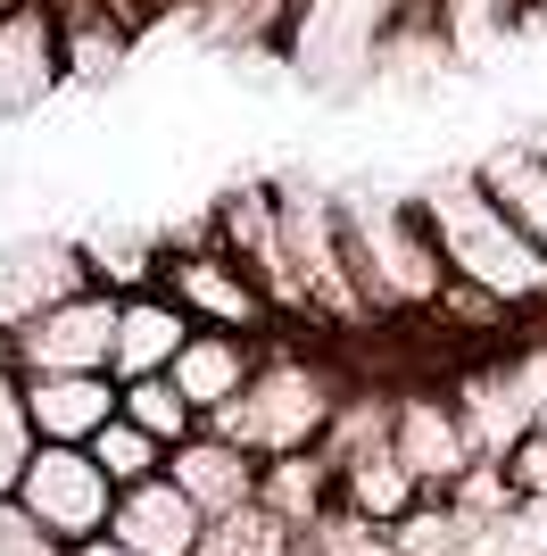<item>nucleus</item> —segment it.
Wrapping results in <instances>:
<instances>
[{
    "instance_id": "f03ea898",
    "label": "nucleus",
    "mask_w": 547,
    "mask_h": 556,
    "mask_svg": "<svg viewBox=\"0 0 547 556\" xmlns=\"http://www.w3.org/2000/svg\"><path fill=\"white\" fill-rule=\"evenodd\" d=\"M348 399H357V382H348L323 349H298L291 332H274L266 357H257V374H250V391L216 416V432L241 441L250 457H291V448L332 441V424H341Z\"/></svg>"
},
{
    "instance_id": "5701e85b",
    "label": "nucleus",
    "mask_w": 547,
    "mask_h": 556,
    "mask_svg": "<svg viewBox=\"0 0 547 556\" xmlns=\"http://www.w3.org/2000/svg\"><path fill=\"white\" fill-rule=\"evenodd\" d=\"M506 34H523V0H448V9H440V42H448V59H465V67H473L489 42H506Z\"/></svg>"
},
{
    "instance_id": "f8f14e48",
    "label": "nucleus",
    "mask_w": 547,
    "mask_h": 556,
    "mask_svg": "<svg viewBox=\"0 0 547 556\" xmlns=\"http://www.w3.org/2000/svg\"><path fill=\"white\" fill-rule=\"evenodd\" d=\"M257 473H266V457H250L241 441H225L216 424H200L191 441L166 448V482H175L200 515H232V507H250V498H257Z\"/></svg>"
},
{
    "instance_id": "7ed1b4c3",
    "label": "nucleus",
    "mask_w": 547,
    "mask_h": 556,
    "mask_svg": "<svg viewBox=\"0 0 547 556\" xmlns=\"http://www.w3.org/2000/svg\"><path fill=\"white\" fill-rule=\"evenodd\" d=\"M348 225V257H357V282L382 325H423L448 291V257H440V232L423 216V200H382V191H357L341 200Z\"/></svg>"
},
{
    "instance_id": "c85d7f7f",
    "label": "nucleus",
    "mask_w": 547,
    "mask_h": 556,
    "mask_svg": "<svg viewBox=\"0 0 547 556\" xmlns=\"http://www.w3.org/2000/svg\"><path fill=\"white\" fill-rule=\"evenodd\" d=\"M0 556H67V548H59V540H50L17 498H0Z\"/></svg>"
},
{
    "instance_id": "39448f33",
    "label": "nucleus",
    "mask_w": 547,
    "mask_h": 556,
    "mask_svg": "<svg viewBox=\"0 0 547 556\" xmlns=\"http://www.w3.org/2000/svg\"><path fill=\"white\" fill-rule=\"evenodd\" d=\"M158 282L182 300V316L207 325V332H257V341H274V325H282L274 300L257 291V275L216 241V225L166 241V250H158Z\"/></svg>"
},
{
    "instance_id": "dca6fc26",
    "label": "nucleus",
    "mask_w": 547,
    "mask_h": 556,
    "mask_svg": "<svg viewBox=\"0 0 547 556\" xmlns=\"http://www.w3.org/2000/svg\"><path fill=\"white\" fill-rule=\"evenodd\" d=\"M257 357H266V341H257V332H207V325H200L191 341L175 349V366H166V374H175V391L191 399V407H200L207 424H216V416L232 407V399L250 391Z\"/></svg>"
},
{
    "instance_id": "bb28decb",
    "label": "nucleus",
    "mask_w": 547,
    "mask_h": 556,
    "mask_svg": "<svg viewBox=\"0 0 547 556\" xmlns=\"http://www.w3.org/2000/svg\"><path fill=\"white\" fill-rule=\"evenodd\" d=\"M25 457H34V424H25V382H17V366H0V498L17 490Z\"/></svg>"
},
{
    "instance_id": "cd10ccee",
    "label": "nucleus",
    "mask_w": 547,
    "mask_h": 556,
    "mask_svg": "<svg viewBox=\"0 0 547 556\" xmlns=\"http://www.w3.org/2000/svg\"><path fill=\"white\" fill-rule=\"evenodd\" d=\"M506 490H514V507H547V424H531L506 448Z\"/></svg>"
},
{
    "instance_id": "a878e982",
    "label": "nucleus",
    "mask_w": 547,
    "mask_h": 556,
    "mask_svg": "<svg viewBox=\"0 0 547 556\" xmlns=\"http://www.w3.org/2000/svg\"><path fill=\"white\" fill-rule=\"evenodd\" d=\"M291 9L298 0H200L207 34H225V42H282Z\"/></svg>"
},
{
    "instance_id": "7c9ffc66",
    "label": "nucleus",
    "mask_w": 547,
    "mask_h": 556,
    "mask_svg": "<svg viewBox=\"0 0 547 556\" xmlns=\"http://www.w3.org/2000/svg\"><path fill=\"white\" fill-rule=\"evenodd\" d=\"M67 556H133V548H125V540H109V532H100V540H75Z\"/></svg>"
},
{
    "instance_id": "6ab92c4d",
    "label": "nucleus",
    "mask_w": 547,
    "mask_h": 556,
    "mask_svg": "<svg viewBox=\"0 0 547 556\" xmlns=\"http://www.w3.org/2000/svg\"><path fill=\"white\" fill-rule=\"evenodd\" d=\"M257 498H266V507L282 515L298 540H316L323 523L341 515V473H332V457H323V448H291V457H266Z\"/></svg>"
},
{
    "instance_id": "1a4fd4ad",
    "label": "nucleus",
    "mask_w": 547,
    "mask_h": 556,
    "mask_svg": "<svg viewBox=\"0 0 547 556\" xmlns=\"http://www.w3.org/2000/svg\"><path fill=\"white\" fill-rule=\"evenodd\" d=\"M207 225H216V241L257 275V291L274 300V316H282V325H307V300H298V275H291V232H282V191L241 184V191H225V200L207 208Z\"/></svg>"
},
{
    "instance_id": "f3484780",
    "label": "nucleus",
    "mask_w": 547,
    "mask_h": 556,
    "mask_svg": "<svg viewBox=\"0 0 547 556\" xmlns=\"http://www.w3.org/2000/svg\"><path fill=\"white\" fill-rule=\"evenodd\" d=\"M191 316H182V300L166 291V282H141V291H125L116 300V382H141V374H166L175 366V349L191 341Z\"/></svg>"
},
{
    "instance_id": "473e14b6",
    "label": "nucleus",
    "mask_w": 547,
    "mask_h": 556,
    "mask_svg": "<svg viewBox=\"0 0 547 556\" xmlns=\"http://www.w3.org/2000/svg\"><path fill=\"white\" fill-rule=\"evenodd\" d=\"M141 9H150V17H166V9H182V0H141Z\"/></svg>"
},
{
    "instance_id": "4468645a",
    "label": "nucleus",
    "mask_w": 547,
    "mask_h": 556,
    "mask_svg": "<svg viewBox=\"0 0 547 556\" xmlns=\"http://www.w3.org/2000/svg\"><path fill=\"white\" fill-rule=\"evenodd\" d=\"M109 540H125L133 556H200L207 540V515L182 498L166 473H150V482L116 490V515H109Z\"/></svg>"
},
{
    "instance_id": "9d476101",
    "label": "nucleus",
    "mask_w": 547,
    "mask_h": 556,
    "mask_svg": "<svg viewBox=\"0 0 547 556\" xmlns=\"http://www.w3.org/2000/svg\"><path fill=\"white\" fill-rule=\"evenodd\" d=\"M390 448L407 457V473L432 498H448L465 473H473V432H465V416H456L448 382H407V391H390Z\"/></svg>"
},
{
    "instance_id": "f257e3e1",
    "label": "nucleus",
    "mask_w": 547,
    "mask_h": 556,
    "mask_svg": "<svg viewBox=\"0 0 547 556\" xmlns=\"http://www.w3.org/2000/svg\"><path fill=\"white\" fill-rule=\"evenodd\" d=\"M415 200H423V216H432L440 257H448L456 282H473V291L506 300L514 316H547V250L498 208V200H489V191H481L473 166H465V175L423 184Z\"/></svg>"
},
{
    "instance_id": "423d86ee",
    "label": "nucleus",
    "mask_w": 547,
    "mask_h": 556,
    "mask_svg": "<svg viewBox=\"0 0 547 556\" xmlns=\"http://www.w3.org/2000/svg\"><path fill=\"white\" fill-rule=\"evenodd\" d=\"M407 34V0H298L282 25V50L298 59V75L316 84H348Z\"/></svg>"
},
{
    "instance_id": "2eb2a0df",
    "label": "nucleus",
    "mask_w": 547,
    "mask_h": 556,
    "mask_svg": "<svg viewBox=\"0 0 547 556\" xmlns=\"http://www.w3.org/2000/svg\"><path fill=\"white\" fill-rule=\"evenodd\" d=\"M448 399H456V416H465V432H473L481 465H506V448L531 432V407H523V391H514V374H506V349L473 357V366L448 382Z\"/></svg>"
},
{
    "instance_id": "2f4dec72",
    "label": "nucleus",
    "mask_w": 547,
    "mask_h": 556,
    "mask_svg": "<svg viewBox=\"0 0 547 556\" xmlns=\"http://www.w3.org/2000/svg\"><path fill=\"white\" fill-rule=\"evenodd\" d=\"M523 34H539V42H547V0H523Z\"/></svg>"
},
{
    "instance_id": "0eeeda50",
    "label": "nucleus",
    "mask_w": 547,
    "mask_h": 556,
    "mask_svg": "<svg viewBox=\"0 0 547 556\" xmlns=\"http://www.w3.org/2000/svg\"><path fill=\"white\" fill-rule=\"evenodd\" d=\"M34 523H42L59 548H75V540H100L116 515V482L109 465L91 457V448H67V441H34V457H25L17 490H9Z\"/></svg>"
},
{
    "instance_id": "b1692460",
    "label": "nucleus",
    "mask_w": 547,
    "mask_h": 556,
    "mask_svg": "<svg viewBox=\"0 0 547 556\" xmlns=\"http://www.w3.org/2000/svg\"><path fill=\"white\" fill-rule=\"evenodd\" d=\"M91 457L109 465V482H116V490H133V482H150V473H166V441H158V432H141V424L125 416V407H116V416L100 424Z\"/></svg>"
},
{
    "instance_id": "6e6552de",
    "label": "nucleus",
    "mask_w": 547,
    "mask_h": 556,
    "mask_svg": "<svg viewBox=\"0 0 547 556\" xmlns=\"http://www.w3.org/2000/svg\"><path fill=\"white\" fill-rule=\"evenodd\" d=\"M116 300L125 291L91 282L75 300L9 325V366L17 374H116Z\"/></svg>"
},
{
    "instance_id": "20e7f679",
    "label": "nucleus",
    "mask_w": 547,
    "mask_h": 556,
    "mask_svg": "<svg viewBox=\"0 0 547 556\" xmlns=\"http://www.w3.org/2000/svg\"><path fill=\"white\" fill-rule=\"evenodd\" d=\"M282 232H291V275H298V300H307V332L348 341V332L382 325L357 282V257H348L341 200H323L316 184H282Z\"/></svg>"
},
{
    "instance_id": "393cba45",
    "label": "nucleus",
    "mask_w": 547,
    "mask_h": 556,
    "mask_svg": "<svg viewBox=\"0 0 547 556\" xmlns=\"http://www.w3.org/2000/svg\"><path fill=\"white\" fill-rule=\"evenodd\" d=\"M125 416L141 424V432H158L166 448L175 441H191V432H200V407H191V399L175 391V374H141V382H125Z\"/></svg>"
},
{
    "instance_id": "412c9836",
    "label": "nucleus",
    "mask_w": 547,
    "mask_h": 556,
    "mask_svg": "<svg viewBox=\"0 0 547 556\" xmlns=\"http://www.w3.org/2000/svg\"><path fill=\"white\" fill-rule=\"evenodd\" d=\"M50 17H59V9H50ZM59 50H67V75L100 84V75H116L125 59H133V25H116L109 0H84V9L59 17Z\"/></svg>"
},
{
    "instance_id": "c756f323",
    "label": "nucleus",
    "mask_w": 547,
    "mask_h": 556,
    "mask_svg": "<svg viewBox=\"0 0 547 556\" xmlns=\"http://www.w3.org/2000/svg\"><path fill=\"white\" fill-rule=\"evenodd\" d=\"M440 9L448 0H407V34H440Z\"/></svg>"
},
{
    "instance_id": "4be33fe9",
    "label": "nucleus",
    "mask_w": 547,
    "mask_h": 556,
    "mask_svg": "<svg viewBox=\"0 0 547 556\" xmlns=\"http://www.w3.org/2000/svg\"><path fill=\"white\" fill-rule=\"evenodd\" d=\"M298 548L307 540L266 498H250V507H232V515H207V540H200V556H298Z\"/></svg>"
},
{
    "instance_id": "aec40b11",
    "label": "nucleus",
    "mask_w": 547,
    "mask_h": 556,
    "mask_svg": "<svg viewBox=\"0 0 547 556\" xmlns=\"http://www.w3.org/2000/svg\"><path fill=\"white\" fill-rule=\"evenodd\" d=\"M473 175H481V191L547 250V150L539 141H506V150H489Z\"/></svg>"
},
{
    "instance_id": "ddd939ff",
    "label": "nucleus",
    "mask_w": 547,
    "mask_h": 556,
    "mask_svg": "<svg viewBox=\"0 0 547 556\" xmlns=\"http://www.w3.org/2000/svg\"><path fill=\"white\" fill-rule=\"evenodd\" d=\"M17 382H25V424H34V441L91 448L100 424L125 407V382H116V374H17Z\"/></svg>"
},
{
    "instance_id": "a211bd4d",
    "label": "nucleus",
    "mask_w": 547,
    "mask_h": 556,
    "mask_svg": "<svg viewBox=\"0 0 547 556\" xmlns=\"http://www.w3.org/2000/svg\"><path fill=\"white\" fill-rule=\"evenodd\" d=\"M91 291V257L67 250V241H25V250L0 257V332L25 325V316H42V307L75 300Z\"/></svg>"
},
{
    "instance_id": "72a5a7b5",
    "label": "nucleus",
    "mask_w": 547,
    "mask_h": 556,
    "mask_svg": "<svg viewBox=\"0 0 547 556\" xmlns=\"http://www.w3.org/2000/svg\"><path fill=\"white\" fill-rule=\"evenodd\" d=\"M298 556H316V548H298Z\"/></svg>"
},
{
    "instance_id": "9b49d317",
    "label": "nucleus",
    "mask_w": 547,
    "mask_h": 556,
    "mask_svg": "<svg viewBox=\"0 0 547 556\" xmlns=\"http://www.w3.org/2000/svg\"><path fill=\"white\" fill-rule=\"evenodd\" d=\"M67 75V50H59V17L50 0H9L0 9V116H34Z\"/></svg>"
}]
</instances>
